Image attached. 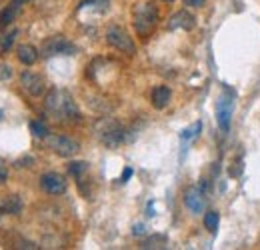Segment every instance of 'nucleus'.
I'll return each instance as SVG.
<instances>
[{"label":"nucleus","mask_w":260,"mask_h":250,"mask_svg":"<svg viewBox=\"0 0 260 250\" xmlns=\"http://www.w3.org/2000/svg\"><path fill=\"white\" fill-rule=\"evenodd\" d=\"M16 10H18V6H16V4H10V6H6V8L0 12V28L12 24V20H14V16H16Z\"/></svg>","instance_id":"obj_15"},{"label":"nucleus","mask_w":260,"mask_h":250,"mask_svg":"<svg viewBox=\"0 0 260 250\" xmlns=\"http://www.w3.org/2000/svg\"><path fill=\"white\" fill-rule=\"evenodd\" d=\"M98 136L106 146H118L124 140V128L118 124L116 120L104 118L96 124Z\"/></svg>","instance_id":"obj_4"},{"label":"nucleus","mask_w":260,"mask_h":250,"mask_svg":"<svg viewBox=\"0 0 260 250\" xmlns=\"http://www.w3.org/2000/svg\"><path fill=\"white\" fill-rule=\"evenodd\" d=\"M38 58V50L34 48L32 44H20L18 46V60L24 66H32Z\"/></svg>","instance_id":"obj_13"},{"label":"nucleus","mask_w":260,"mask_h":250,"mask_svg":"<svg viewBox=\"0 0 260 250\" xmlns=\"http://www.w3.org/2000/svg\"><path fill=\"white\" fill-rule=\"evenodd\" d=\"M184 204L192 214H200L204 210V198L198 188H188L184 192Z\"/></svg>","instance_id":"obj_11"},{"label":"nucleus","mask_w":260,"mask_h":250,"mask_svg":"<svg viewBox=\"0 0 260 250\" xmlns=\"http://www.w3.org/2000/svg\"><path fill=\"white\" fill-rule=\"evenodd\" d=\"M86 168H88V164L82 162V160H78V162H70V164H68V172H70L72 176H76V178H78L80 174H84Z\"/></svg>","instance_id":"obj_18"},{"label":"nucleus","mask_w":260,"mask_h":250,"mask_svg":"<svg viewBox=\"0 0 260 250\" xmlns=\"http://www.w3.org/2000/svg\"><path fill=\"white\" fill-rule=\"evenodd\" d=\"M76 52V46L64 38V36H50L42 42L40 54L44 58H52V56H72Z\"/></svg>","instance_id":"obj_3"},{"label":"nucleus","mask_w":260,"mask_h":250,"mask_svg":"<svg viewBox=\"0 0 260 250\" xmlns=\"http://www.w3.org/2000/svg\"><path fill=\"white\" fill-rule=\"evenodd\" d=\"M2 210H4L6 214H20V210H22V200H20V196H16V194L6 196V198L2 200Z\"/></svg>","instance_id":"obj_14"},{"label":"nucleus","mask_w":260,"mask_h":250,"mask_svg":"<svg viewBox=\"0 0 260 250\" xmlns=\"http://www.w3.org/2000/svg\"><path fill=\"white\" fill-rule=\"evenodd\" d=\"M218 224H220V214H218L216 210H210V212L204 214V226H206L208 232L214 234V232L218 230Z\"/></svg>","instance_id":"obj_16"},{"label":"nucleus","mask_w":260,"mask_h":250,"mask_svg":"<svg viewBox=\"0 0 260 250\" xmlns=\"http://www.w3.org/2000/svg\"><path fill=\"white\" fill-rule=\"evenodd\" d=\"M32 162H34L32 158H22V160H18V162H16V166H18V168H26L24 164H32Z\"/></svg>","instance_id":"obj_26"},{"label":"nucleus","mask_w":260,"mask_h":250,"mask_svg":"<svg viewBox=\"0 0 260 250\" xmlns=\"http://www.w3.org/2000/svg\"><path fill=\"white\" fill-rule=\"evenodd\" d=\"M194 24H196V18L188 12V10H178L176 14L170 16V20H168V30H176V28L192 30Z\"/></svg>","instance_id":"obj_10"},{"label":"nucleus","mask_w":260,"mask_h":250,"mask_svg":"<svg viewBox=\"0 0 260 250\" xmlns=\"http://www.w3.org/2000/svg\"><path fill=\"white\" fill-rule=\"evenodd\" d=\"M132 234H134V236H142V234H144V224H134Z\"/></svg>","instance_id":"obj_25"},{"label":"nucleus","mask_w":260,"mask_h":250,"mask_svg":"<svg viewBox=\"0 0 260 250\" xmlns=\"http://www.w3.org/2000/svg\"><path fill=\"white\" fill-rule=\"evenodd\" d=\"M150 100H152V106H154L156 110L166 108L168 102H170V88H168V86H156V88L152 90Z\"/></svg>","instance_id":"obj_12"},{"label":"nucleus","mask_w":260,"mask_h":250,"mask_svg":"<svg viewBox=\"0 0 260 250\" xmlns=\"http://www.w3.org/2000/svg\"><path fill=\"white\" fill-rule=\"evenodd\" d=\"M40 186L44 192H48V194H62L66 190V180L62 174H58V172H46V174H42L40 176Z\"/></svg>","instance_id":"obj_9"},{"label":"nucleus","mask_w":260,"mask_h":250,"mask_svg":"<svg viewBox=\"0 0 260 250\" xmlns=\"http://www.w3.org/2000/svg\"><path fill=\"white\" fill-rule=\"evenodd\" d=\"M166 2H172V0H166Z\"/></svg>","instance_id":"obj_30"},{"label":"nucleus","mask_w":260,"mask_h":250,"mask_svg":"<svg viewBox=\"0 0 260 250\" xmlns=\"http://www.w3.org/2000/svg\"><path fill=\"white\" fill-rule=\"evenodd\" d=\"M130 176H132V168H124V172H122V182H128L130 180Z\"/></svg>","instance_id":"obj_27"},{"label":"nucleus","mask_w":260,"mask_h":250,"mask_svg":"<svg viewBox=\"0 0 260 250\" xmlns=\"http://www.w3.org/2000/svg\"><path fill=\"white\" fill-rule=\"evenodd\" d=\"M106 40H108V44H110L112 48H116V50L122 52V54L132 56V54L136 52V46H134L132 38L128 36V32L122 30V28H118V26L108 28V32H106Z\"/></svg>","instance_id":"obj_5"},{"label":"nucleus","mask_w":260,"mask_h":250,"mask_svg":"<svg viewBox=\"0 0 260 250\" xmlns=\"http://www.w3.org/2000/svg\"><path fill=\"white\" fill-rule=\"evenodd\" d=\"M14 38H16V30H12L8 36H4V38L0 40V50H8V48L12 46V42H14Z\"/></svg>","instance_id":"obj_20"},{"label":"nucleus","mask_w":260,"mask_h":250,"mask_svg":"<svg viewBox=\"0 0 260 250\" xmlns=\"http://www.w3.org/2000/svg\"><path fill=\"white\" fill-rule=\"evenodd\" d=\"M46 110L56 118H78V108L72 96L64 90H50L46 96Z\"/></svg>","instance_id":"obj_1"},{"label":"nucleus","mask_w":260,"mask_h":250,"mask_svg":"<svg viewBox=\"0 0 260 250\" xmlns=\"http://www.w3.org/2000/svg\"><path fill=\"white\" fill-rule=\"evenodd\" d=\"M20 84H22V88L30 94L32 98L42 96L44 90H46L44 78H42L40 74H36V72H30V70H24V72L20 74Z\"/></svg>","instance_id":"obj_7"},{"label":"nucleus","mask_w":260,"mask_h":250,"mask_svg":"<svg viewBox=\"0 0 260 250\" xmlns=\"http://www.w3.org/2000/svg\"><path fill=\"white\" fill-rule=\"evenodd\" d=\"M30 132L36 138H46L48 136V126L44 124V122H40V120H32L30 122Z\"/></svg>","instance_id":"obj_17"},{"label":"nucleus","mask_w":260,"mask_h":250,"mask_svg":"<svg viewBox=\"0 0 260 250\" xmlns=\"http://www.w3.org/2000/svg\"><path fill=\"white\" fill-rule=\"evenodd\" d=\"M156 242H166V238H164V236H154V238L146 240V242L142 244V248H158V246H156Z\"/></svg>","instance_id":"obj_21"},{"label":"nucleus","mask_w":260,"mask_h":250,"mask_svg":"<svg viewBox=\"0 0 260 250\" xmlns=\"http://www.w3.org/2000/svg\"><path fill=\"white\" fill-rule=\"evenodd\" d=\"M12 78V68L8 64H0V80H8Z\"/></svg>","instance_id":"obj_22"},{"label":"nucleus","mask_w":260,"mask_h":250,"mask_svg":"<svg viewBox=\"0 0 260 250\" xmlns=\"http://www.w3.org/2000/svg\"><path fill=\"white\" fill-rule=\"evenodd\" d=\"M26 2H30V0H12V4H16V6H20V4H26Z\"/></svg>","instance_id":"obj_28"},{"label":"nucleus","mask_w":260,"mask_h":250,"mask_svg":"<svg viewBox=\"0 0 260 250\" xmlns=\"http://www.w3.org/2000/svg\"><path fill=\"white\" fill-rule=\"evenodd\" d=\"M156 22H158V12H156L154 4L144 2L134 8V28L138 32V36H142V38L148 36L156 28Z\"/></svg>","instance_id":"obj_2"},{"label":"nucleus","mask_w":260,"mask_h":250,"mask_svg":"<svg viewBox=\"0 0 260 250\" xmlns=\"http://www.w3.org/2000/svg\"><path fill=\"white\" fill-rule=\"evenodd\" d=\"M46 142H48V146H50L58 157H62V158L74 157V154L80 150V144H78L76 140H72V138H68V136H62V134L48 136Z\"/></svg>","instance_id":"obj_6"},{"label":"nucleus","mask_w":260,"mask_h":250,"mask_svg":"<svg viewBox=\"0 0 260 250\" xmlns=\"http://www.w3.org/2000/svg\"><path fill=\"white\" fill-rule=\"evenodd\" d=\"M232 112H234V98L230 96H220L218 104H216V122L220 126V130L226 132L230 128V120H232Z\"/></svg>","instance_id":"obj_8"},{"label":"nucleus","mask_w":260,"mask_h":250,"mask_svg":"<svg viewBox=\"0 0 260 250\" xmlns=\"http://www.w3.org/2000/svg\"><path fill=\"white\" fill-rule=\"evenodd\" d=\"M202 130V122H196L192 128H186V130H182L180 132V140L182 142H186V140H192V138H196V134Z\"/></svg>","instance_id":"obj_19"},{"label":"nucleus","mask_w":260,"mask_h":250,"mask_svg":"<svg viewBox=\"0 0 260 250\" xmlns=\"http://www.w3.org/2000/svg\"><path fill=\"white\" fill-rule=\"evenodd\" d=\"M6 178H8V170H6L4 160L0 158V184H4V182H6Z\"/></svg>","instance_id":"obj_23"},{"label":"nucleus","mask_w":260,"mask_h":250,"mask_svg":"<svg viewBox=\"0 0 260 250\" xmlns=\"http://www.w3.org/2000/svg\"><path fill=\"white\" fill-rule=\"evenodd\" d=\"M204 2H206V0H184V4L190 6V8H200Z\"/></svg>","instance_id":"obj_24"},{"label":"nucleus","mask_w":260,"mask_h":250,"mask_svg":"<svg viewBox=\"0 0 260 250\" xmlns=\"http://www.w3.org/2000/svg\"><path fill=\"white\" fill-rule=\"evenodd\" d=\"M0 118H2V112H0Z\"/></svg>","instance_id":"obj_29"}]
</instances>
